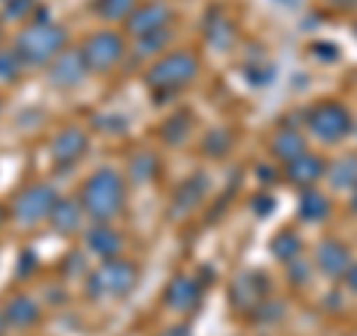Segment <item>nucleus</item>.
Wrapping results in <instances>:
<instances>
[{"instance_id": "f257e3e1", "label": "nucleus", "mask_w": 357, "mask_h": 336, "mask_svg": "<svg viewBox=\"0 0 357 336\" xmlns=\"http://www.w3.org/2000/svg\"><path fill=\"white\" fill-rule=\"evenodd\" d=\"M81 206L93 220L107 223L110 217H116L122 206H126V182L116 170L102 167L84 182L81 190Z\"/></svg>"}, {"instance_id": "f03ea898", "label": "nucleus", "mask_w": 357, "mask_h": 336, "mask_svg": "<svg viewBox=\"0 0 357 336\" xmlns=\"http://www.w3.org/2000/svg\"><path fill=\"white\" fill-rule=\"evenodd\" d=\"M197 72H199V63L191 51H173L152 66L149 75H146V84H149L152 93L167 98V96H173L182 86L191 84L197 77Z\"/></svg>"}, {"instance_id": "7ed1b4c3", "label": "nucleus", "mask_w": 357, "mask_h": 336, "mask_svg": "<svg viewBox=\"0 0 357 336\" xmlns=\"http://www.w3.org/2000/svg\"><path fill=\"white\" fill-rule=\"evenodd\" d=\"M63 45H66V30L60 24H51V21H39V24H30L18 36L15 51L27 66H45L63 51Z\"/></svg>"}, {"instance_id": "20e7f679", "label": "nucleus", "mask_w": 357, "mask_h": 336, "mask_svg": "<svg viewBox=\"0 0 357 336\" xmlns=\"http://www.w3.org/2000/svg\"><path fill=\"white\" fill-rule=\"evenodd\" d=\"M137 286V268L126 259H105L89 274V292L96 298H122Z\"/></svg>"}, {"instance_id": "39448f33", "label": "nucleus", "mask_w": 357, "mask_h": 336, "mask_svg": "<svg viewBox=\"0 0 357 336\" xmlns=\"http://www.w3.org/2000/svg\"><path fill=\"white\" fill-rule=\"evenodd\" d=\"M310 131L325 143H337L351 131V114L337 102H321L310 110Z\"/></svg>"}, {"instance_id": "423d86ee", "label": "nucleus", "mask_w": 357, "mask_h": 336, "mask_svg": "<svg viewBox=\"0 0 357 336\" xmlns=\"http://www.w3.org/2000/svg\"><path fill=\"white\" fill-rule=\"evenodd\" d=\"M81 51H84V60H86L89 72H107L122 60V54H126V42H122L119 33L102 30V33H93V36L84 42Z\"/></svg>"}, {"instance_id": "0eeeda50", "label": "nucleus", "mask_w": 357, "mask_h": 336, "mask_svg": "<svg viewBox=\"0 0 357 336\" xmlns=\"http://www.w3.org/2000/svg\"><path fill=\"white\" fill-rule=\"evenodd\" d=\"M57 203V194L48 188V185H33L27 190H21L15 206H13V215L18 223L24 227H33V223H42L51 217V208Z\"/></svg>"}, {"instance_id": "6e6552de", "label": "nucleus", "mask_w": 357, "mask_h": 336, "mask_svg": "<svg viewBox=\"0 0 357 336\" xmlns=\"http://www.w3.org/2000/svg\"><path fill=\"white\" fill-rule=\"evenodd\" d=\"M170 9H167L164 3H146V6H134V13L128 15V33L131 36H149V33H158L164 30L167 24H170Z\"/></svg>"}, {"instance_id": "1a4fd4ad", "label": "nucleus", "mask_w": 357, "mask_h": 336, "mask_svg": "<svg viewBox=\"0 0 357 336\" xmlns=\"http://www.w3.org/2000/svg\"><path fill=\"white\" fill-rule=\"evenodd\" d=\"M86 60H84V51L81 48H69V51H60L54 57V66H51V84L57 86H75L84 81L86 75Z\"/></svg>"}, {"instance_id": "9d476101", "label": "nucleus", "mask_w": 357, "mask_h": 336, "mask_svg": "<svg viewBox=\"0 0 357 336\" xmlns=\"http://www.w3.org/2000/svg\"><path fill=\"white\" fill-rule=\"evenodd\" d=\"M86 152V134L81 128H66L54 140V161L60 167H72Z\"/></svg>"}, {"instance_id": "9b49d317", "label": "nucleus", "mask_w": 357, "mask_h": 336, "mask_svg": "<svg viewBox=\"0 0 357 336\" xmlns=\"http://www.w3.org/2000/svg\"><path fill=\"white\" fill-rule=\"evenodd\" d=\"M286 164H289L286 167V178L292 185H298V188H310L321 173H325V164H321V158H316V155H310V152H301L298 158L286 161Z\"/></svg>"}, {"instance_id": "f8f14e48", "label": "nucleus", "mask_w": 357, "mask_h": 336, "mask_svg": "<svg viewBox=\"0 0 357 336\" xmlns=\"http://www.w3.org/2000/svg\"><path fill=\"white\" fill-rule=\"evenodd\" d=\"M316 265H319L328 277H342L345 271H349V265H351L349 247H345V244H340V241H325V244H319Z\"/></svg>"}, {"instance_id": "ddd939ff", "label": "nucleus", "mask_w": 357, "mask_h": 336, "mask_svg": "<svg viewBox=\"0 0 357 336\" xmlns=\"http://www.w3.org/2000/svg\"><path fill=\"white\" fill-rule=\"evenodd\" d=\"M167 307L176 310V312H191L199 300V286L194 283L191 277H176L170 286H167Z\"/></svg>"}, {"instance_id": "4468645a", "label": "nucleus", "mask_w": 357, "mask_h": 336, "mask_svg": "<svg viewBox=\"0 0 357 336\" xmlns=\"http://www.w3.org/2000/svg\"><path fill=\"white\" fill-rule=\"evenodd\" d=\"M86 244H89V250L98 253L102 259H116V253L122 250V235L116 229H110L107 223H98V227L89 229Z\"/></svg>"}, {"instance_id": "2eb2a0df", "label": "nucleus", "mask_w": 357, "mask_h": 336, "mask_svg": "<svg viewBox=\"0 0 357 336\" xmlns=\"http://www.w3.org/2000/svg\"><path fill=\"white\" fill-rule=\"evenodd\" d=\"M48 220L54 223V229L57 232H75L77 227H81V220H84V206L75 203V199H57Z\"/></svg>"}, {"instance_id": "dca6fc26", "label": "nucleus", "mask_w": 357, "mask_h": 336, "mask_svg": "<svg viewBox=\"0 0 357 336\" xmlns=\"http://www.w3.org/2000/svg\"><path fill=\"white\" fill-rule=\"evenodd\" d=\"M3 312H6V321L13 324V328H30V324L39 321V307H36V300H33L30 295L9 298V304H6Z\"/></svg>"}, {"instance_id": "f3484780", "label": "nucleus", "mask_w": 357, "mask_h": 336, "mask_svg": "<svg viewBox=\"0 0 357 336\" xmlns=\"http://www.w3.org/2000/svg\"><path fill=\"white\" fill-rule=\"evenodd\" d=\"M328 211H331V203H328V197L321 194V190L307 188L304 194H301V199H298V215L304 217L307 223L325 220V217H328Z\"/></svg>"}, {"instance_id": "a211bd4d", "label": "nucleus", "mask_w": 357, "mask_h": 336, "mask_svg": "<svg viewBox=\"0 0 357 336\" xmlns=\"http://www.w3.org/2000/svg\"><path fill=\"white\" fill-rule=\"evenodd\" d=\"M271 152L277 155V158H283V161H292V158H298L301 152H307L304 149V137H301L298 131H292V128L277 131L274 140H271Z\"/></svg>"}, {"instance_id": "6ab92c4d", "label": "nucleus", "mask_w": 357, "mask_h": 336, "mask_svg": "<svg viewBox=\"0 0 357 336\" xmlns=\"http://www.w3.org/2000/svg\"><path fill=\"white\" fill-rule=\"evenodd\" d=\"M206 176H191L188 182L178 188V194H176V203H173V211L178 215V211H188V208H194L199 199H203L206 194Z\"/></svg>"}, {"instance_id": "aec40b11", "label": "nucleus", "mask_w": 357, "mask_h": 336, "mask_svg": "<svg viewBox=\"0 0 357 336\" xmlns=\"http://www.w3.org/2000/svg\"><path fill=\"white\" fill-rule=\"evenodd\" d=\"M331 182L333 188H354L357 182V155H345L331 167Z\"/></svg>"}, {"instance_id": "412c9836", "label": "nucleus", "mask_w": 357, "mask_h": 336, "mask_svg": "<svg viewBox=\"0 0 357 336\" xmlns=\"http://www.w3.org/2000/svg\"><path fill=\"white\" fill-rule=\"evenodd\" d=\"M271 253L277 256L280 262H292V259H298L301 256V235H295V232H280L277 238L271 241Z\"/></svg>"}, {"instance_id": "4be33fe9", "label": "nucleus", "mask_w": 357, "mask_h": 336, "mask_svg": "<svg viewBox=\"0 0 357 336\" xmlns=\"http://www.w3.org/2000/svg\"><path fill=\"white\" fill-rule=\"evenodd\" d=\"M137 6V0H98L96 13L102 15L105 21H116V18H128Z\"/></svg>"}, {"instance_id": "5701e85b", "label": "nucleus", "mask_w": 357, "mask_h": 336, "mask_svg": "<svg viewBox=\"0 0 357 336\" xmlns=\"http://www.w3.org/2000/svg\"><path fill=\"white\" fill-rule=\"evenodd\" d=\"M21 66H24V60L15 48H0V81H15L21 75Z\"/></svg>"}, {"instance_id": "b1692460", "label": "nucleus", "mask_w": 357, "mask_h": 336, "mask_svg": "<svg viewBox=\"0 0 357 336\" xmlns=\"http://www.w3.org/2000/svg\"><path fill=\"white\" fill-rule=\"evenodd\" d=\"M206 36H208V42L215 45L218 51H227L229 42H232V24H229V21H211L208 30H206Z\"/></svg>"}, {"instance_id": "393cba45", "label": "nucleus", "mask_w": 357, "mask_h": 336, "mask_svg": "<svg viewBox=\"0 0 357 336\" xmlns=\"http://www.w3.org/2000/svg\"><path fill=\"white\" fill-rule=\"evenodd\" d=\"M167 42H170V27H164L158 33H149V36H140L137 39V54H143V57H149V54H158Z\"/></svg>"}, {"instance_id": "a878e982", "label": "nucleus", "mask_w": 357, "mask_h": 336, "mask_svg": "<svg viewBox=\"0 0 357 336\" xmlns=\"http://www.w3.org/2000/svg\"><path fill=\"white\" fill-rule=\"evenodd\" d=\"M188 131H191V119L182 114V116H173L170 122H167L161 134H164L167 143H182V140L188 137Z\"/></svg>"}, {"instance_id": "bb28decb", "label": "nucleus", "mask_w": 357, "mask_h": 336, "mask_svg": "<svg viewBox=\"0 0 357 336\" xmlns=\"http://www.w3.org/2000/svg\"><path fill=\"white\" fill-rule=\"evenodd\" d=\"M155 167H158V161H155L152 155H146V152H143V155H134V161H131V176L143 182V178L155 176Z\"/></svg>"}, {"instance_id": "cd10ccee", "label": "nucleus", "mask_w": 357, "mask_h": 336, "mask_svg": "<svg viewBox=\"0 0 357 336\" xmlns=\"http://www.w3.org/2000/svg\"><path fill=\"white\" fill-rule=\"evenodd\" d=\"M203 149L208 155H223V152L229 149V134L227 131H211L208 137H206V143H203Z\"/></svg>"}, {"instance_id": "c85d7f7f", "label": "nucleus", "mask_w": 357, "mask_h": 336, "mask_svg": "<svg viewBox=\"0 0 357 336\" xmlns=\"http://www.w3.org/2000/svg\"><path fill=\"white\" fill-rule=\"evenodd\" d=\"M33 3H36V0H9L6 9H3V15L6 18H24L33 9Z\"/></svg>"}, {"instance_id": "c756f323", "label": "nucleus", "mask_w": 357, "mask_h": 336, "mask_svg": "<svg viewBox=\"0 0 357 336\" xmlns=\"http://www.w3.org/2000/svg\"><path fill=\"white\" fill-rule=\"evenodd\" d=\"M289 265V277L298 280V283H307V277H310V268L304 259H292V262H286Z\"/></svg>"}, {"instance_id": "7c9ffc66", "label": "nucleus", "mask_w": 357, "mask_h": 336, "mask_svg": "<svg viewBox=\"0 0 357 336\" xmlns=\"http://www.w3.org/2000/svg\"><path fill=\"white\" fill-rule=\"evenodd\" d=\"M342 277H345V286H349L351 292H357V262H351V265H349V271H345Z\"/></svg>"}, {"instance_id": "2f4dec72", "label": "nucleus", "mask_w": 357, "mask_h": 336, "mask_svg": "<svg viewBox=\"0 0 357 336\" xmlns=\"http://www.w3.org/2000/svg\"><path fill=\"white\" fill-rule=\"evenodd\" d=\"M6 324H9V321H6V312H3V310H0V336H3V333H6Z\"/></svg>"}, {"instance_id": "473e14b6", "label": "nucleus", "mask_w": 357, "mask_h": 336, "mask_svg": "<svg viewBox=\"0 0 357 336\" xmlns=\"http://www.w3.org/2000/svg\"><path fill=\"white\" fill-rule=\"evenodd\" d=\"M167 336H188V330H185V328H176V330H170Z\"/></svg>"}, {"instance_id": "72a5a7b5", "label": "nucleus", "mask_w": 357, "mask_h": 336, "mask_svg": "<svg viewBox=\"0 0 357 336\" xmlns=\"http://www.w3.org/2000/svg\"><path fill=\"white\" fill-rule=\"evenodd\" d=\"M351 208L357 211V182H354V190H351Z\"/></svg>"}, {"instance_id": "f704fd0d", "label": "nucleus", "mask_w": 357, "mask_h": 336, "mask_svg": "<svg viewBox=\"0 0 357 336\" xmlns=\"http://www.w3.org/2000/svg\"><path fill=\"white\" fill-rule=\"evenodd\" d=\"M331 3H333V6H349L351 0H331Z\"/></svg>"}, {"instance_id": "c9c22d12", "label": "nucleus", "mask_w": 357, "mask_h": 336, "mask_svg": "<svg viewBox=\"0 0 357 336\" xmlns=\"http://www.w3.org/2000/svg\"><path fill=\"white\" fill-rule=\"evenodd\" d=\"M3 217H6V215H3V208H0V223H3Z\"/></svg>"}]
</instances>
